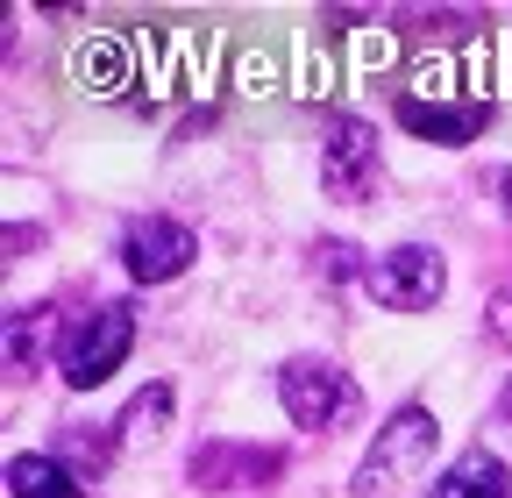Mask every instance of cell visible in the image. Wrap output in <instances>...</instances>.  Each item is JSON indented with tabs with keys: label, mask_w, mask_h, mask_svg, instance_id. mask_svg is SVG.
Wrapping results in <instances>:
<instances>
[{
	"label": "cell",
	"mask_w": 512,
	"mask_h": 498,
	"mask_svg": "<svg viewBox=\"0 0 512 498\" xmlns=\"http://www.w3.org/2000/svg\"><path fill=\"white\" fill-rule=\"evenodd\" d=\"M192 257H200V242H192V228L171 221V214H136L121 228V271L136 285H171Z\"/></svg>",
	"instance_id": "5b68a950"
},
{
	"label": "cell",
	"mask_w": 512,
	"mask_h": 498,
	"mask_svg": "<svg viewBox=\"0 0 512 498\" xmlns=\"http://www.w3.org/2000/svg\"><path fill=\"white\" fill-rule=\"evenodd\" d=\"M427 498H512V470L491 449H463L456 463L427 484Z\"/></svg>",
	"instance_id": "9c48e42d"
},
{
	"label": "cell",
	"mask_w": 512,
	"mask_h": 498,
	"mask_svg": "<svg viewBox=\"0 0 512 498\" xmlns=\"http://www.w3.org/2000/svg\"><path fill=\"white\" fill-rule=\"evenodd\" d=\"M164 420H171V385H143L128 399V413L114 420V449H150L164 434Z\"/></svg>",
	"instance_id": "4fadbf2b"
},
{
	"label": "cell",
	"mask_w": 512,
	"mask_h": 498,
	"mask_svg": "<svg viewBox=\"0 0 512 498\" xmlns=\"http://www.w3.org/2000/svg\"><path fill=\"white\" fill-rule=\"evenodd\" d=\"M399 129H413V136H427V143H448V150H463V143H477L484 136V121H491V100L477 93V100H448V93H399Z\"/></svg>",
	"instance_id": "52a82bcc"
},
{
	"label": "cell",
	"mask_w": 512,
	"mask_h": 498,
	"mask_svg": "<svg viewBox=\"0 0 512 498\" xmlns=\"http://www.w3.org/2000/svg\"><path fill=\"white\" fill-rule=\"evenodd\" d=\"M8 491L15 498H86V477L64 470L57 456H8Z\"/></svg>",
	"instance_id": "8fae6325"
},
{
	"label": "cell",
	"mask_w": 512,
	"mask_h": 498,
	"mask_svg": "<svg viewBox=\"0 0 512 498\" xmlns=\"http://www.w3.org/2000/svg\"><path fill=\"white\" fill-rule=\"evenodd\" d=\"M285 470L278 449H256V442H200L185 463L192 491H249V484H271Z\"/></svg>",
	"instance_id": "ba28073f"
},
{
	"label": "cell",
	"mask_w": 512,
	"mask_h": 498,
	"mask_svg": "<svg viewBox=\"0 0 512 498\" xmlns=\"http://www.w3.org/2000/svg\"><path fill=\"white\" fill-rule=\"evenodd\" d=\"M434 413L427 406H399L392 420L377 427V442L363 449V463H356V477H349V491L356 498H384V491H399V484H413L427 463H434Z\"/></svg>",
	"instance_id": "6da1fadb"
},
{
	"label": "cell",
	"mask_w": 512,
	"mask_h": 498,
	"mask_svg": "<svg viewBox=\"0 0 512 498\" xmlns=\"http://www.w3.org/2000/svg\"><path fill=\"white\" fill-rule=\"evenodd\" d=\"M498 413H505V420H512V385H505V399H498Z\"/></svg>",
	"instance_id": "2e32d148"
},
{
	"label": "cell",
	"mask_w": 512,
	"mask_h": 498,
	"mask_svg": "<svg viewBox=\"0 0 512 498\" xmlns=\"http://www.w3.org/2000/svg\"><path fill=\"white\" fill-rule=\"evenodd\" d=\"M128 349H136V314H128V306H93L79 328H64L57 370H64L72 392H93V385H107L114 370L128 363Z\"/></svg>",
	"instance_id": "7a4b0ae2"
},
{
	"label": "cell",
	"mask_w": 512,
	"mask_h": 498,
	"mask_svg": "<svg viewBox=\"0 0 512 498\" xmlns=\"http://www.w3.org/2000/svg\"><path fill=\"white\" fill-rule=\"evenodd\" d=\"M491 335L512 342V285H498V299H491Z\"/></svg>",
	"instance_id": "5bb4252c"
},
{
	"label": "cell",
	"mask_w": 512,
	"mask_h": 498,
	"mask_svg": "<svg viewBox=\"0 0 512 498\" xmlns=\"http://www.w3.org/2000/svg\"><path fill=\"white\" fill-rule=\"evenodd\" d=\"M278 399H285L292 427H306V434H328V427H342V420L356 413L349 370L328 363V356H292V363L278 370Z\"/></svg>",
	"instance_id": "3957f363"
},
{
	"label": "cell",
	"mask_w": 512,
	"mask_h": 498,
	"mask_svg": "<svg viewBox=\"0 0 512 498\" xmlns=\"http://www.w3.org/2000/svg\"><path fill=\"white\" fill-rule=\"evenodd\" d=\"M128 50H136V43H128L121 29H100L93 43H79V57H72V72H79V86H93V93H121V86H136V72H128Z\"/></svg>",
	"instance_id": "30bf717a"
},
{
	"label": "cell",
	"mask_w": 512,
	"mask_h": 498,
	"mask_svg": "<svg viewBox=\"0 0 512 498\" xmlns=\"http://www.w3.org/2000/svg\"><path fill=\"white\" fill-rule=\"evenodd\" d=\"M441 285H448V264L427 242H406V249H392V257H377L363 271V292L377 306H392V314H427V306L441 299Z\"/></svg>",
	"instance_id": "277c9868"
},
{
	"label": "cell",
	"mask_w": 512,
	"mask_h": 498,
	"mask_svg": "<svg viewBox=\"0 0 512 498\" xmlns=\"http://www.w3.org/2000/svg\"><path fill=\"white\" fill-rule=\"evenodd\" d=\"M50 328H57V306H15L8 314V378L36 370V356L50 349Z\"/></svg>",
	"instance_id": "7c38bea8"
},
{
	"label": "cell",
	"mask_w": 512,
	"mask_h": 498,
	"mask_svg": "<svg viewBox=\"0 0 512 498\" xmlns=\"http://www.w3.org/2000/svg\"><path fill=\"white\" fill-rule=\"evenodd\" d=\"M320 185L328 200H370L377 193V129L356 114L328 121V143H320Z\"/></svg>",
	"instance_id": "8992f818"
},
{
	"label": "cell",
	"mask_w": 512,
	"mask_h": 498,
	"mask_svg": "<svg viewBox=\"0 0 512 498\" xmlns=\"http://www.w3.org/2000/svg\"><path fill=\"white\" fill-rule=\"evenodd\" d=\"M491 193H498V200H505V214H512V171H498V178H491Z\"/></svg>",
	"instance_id": "9a60e30c"
}]
</instances>
